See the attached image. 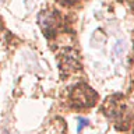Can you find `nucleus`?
<instances>
[{
  "label": "nucleus",
  "mask_w": 134,
  "mask_h": 134,
  "mask_svg": "<svg viewBox=\"0 0 134 134\" xmlns=\"http://www.w3.org/2000/svg\"><path fill=\"white\" fill-rule=\"evenodd\" d=\"M90 124V121L88 120H85V119H80V126H78V129H77V131L80 133L82 130V127H85V126H88Z\"/></svg>",
  "instance_id": "obj_1"
}]
</instances>
